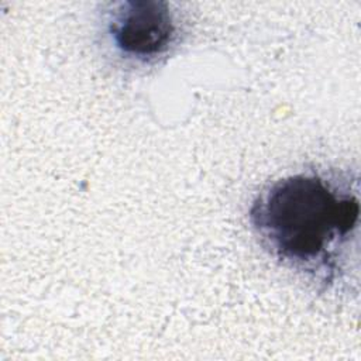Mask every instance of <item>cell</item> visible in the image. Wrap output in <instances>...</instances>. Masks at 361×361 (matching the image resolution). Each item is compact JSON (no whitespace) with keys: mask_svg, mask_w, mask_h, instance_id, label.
Listing matches in <instances>:
<instances>
[{"mask_svg":"<svg viewBox=\"0 0 361 361\" xmlns=\"http://www.w3.org/2000/svg\"><path fill=\"white\" fill-rule=\"evenodd\" d=\"M103 23L107 44L121 59L135 65L157 63L180 38V21L168 1H116Z\"/></svg>","mask_w":361,"mask_h":361,"instance_id":"obj_2","label":"cell"},{"mask_svg":"<svg viewBox=\"0 0 361 361\" xmlns=\"http://www.w3.org/2000/svg\"><path fill=\"white\" fill-rule=\"evenodd\" d=\"M358 180L343 171H302L267 185L248 220L261 245L319 289L350 276L360 231Z\"/></svg>","mask_w":361,"mask_h":361,"instance_id":"obj_1","label":"cell"}]
</instances>
